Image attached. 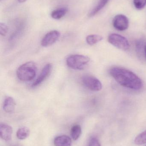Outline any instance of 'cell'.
I'll use <instances>...</instances> for the list:
<instances>
[{
  "label": "cell",
  "instance_id": "20",
  "mask_svg": "<svg viewBox=\"0 0 146 146\" xmlns=\"http://www.w3.org/2000/svg\"><path fill=\"white\" fill-rule=\"evenodd\" d=\"M88 146H101V145L98 139L95 137H93L90 140Z\"/></svg>",
  "mask_w": 146,
  "mask_h": 146
},
{
  "label": "cell",
  "instance_id": "22",
  "mask_svg": "<svg viewBox=\"0 0 146 146\" xmlns=\"http://www.w3.org/2000/svg\"><path fill=\"white\" fill-rule=\"evenodd\" d=\"M145 57L146 58V44L145 46Z\"/></svg>",
  "mask_w": 146,
  "mask_h": 146
},
{
  "label": "cell",
  "instance_id": "13",
  "mask_svg": "<svg viewBox=\"0 0 146 146\" xmlns=\"http://www.w3.org/2000/svg\"><path fill=\"white\" fill-rule=\"evenodd\" d=\"M67 12V9L66 8H60L52 11L51 15V18L54 19L59 20L65 15Z\"/></svg>",
  "mask_w": 146,
  "mask_h": 146
},
{
  "label": "cell",
  "instance_id": "10",
  "mask_svg": "<svg viewBox=\"0 0 146 146\" xmlns=\"http://www.w3.org/2000/svg\"><path fill=\"white\" fill-rule=\"evenodd\" d=\"M16 103L15 100L11 97H6L3 104V110L7 113L13 112L15 109Z\"/></svg>",
  "mask_w": 146,
  "mask_h": 146
},
{
  "label": "cell",
  "instance_id": "15",
  "mask_svg": "<svg viewBox=\"0 0 146 146\" xmlns=\"http://www.w3.org/2000/svg\"><path fill=\"white\" fill-rule=\"evenodd\" d=\"M30 129L26 127H22L18 129L16 136L19 139L24 140L27 139L30 135Z\"/></svg>",
  "mask_w": 146,
  "mask_h": 146
},
{
  "label": "cell",
  "instance_id": "14",
  "mask_svg": "<svg viewBox=\"0 0 146 146\" xmlns=\"http://www.w3.org/2000/svg\"><path fill=\"white\" fill-rule=\"evenodd\" d=\"M103 37L97 34H92L88 35L86 38L87 42L89 45H92L97 43L99 42L102 41Z\"/></svg>",
  "mask_w": 146,
  "mask_h": 146
},
{
  "label": "cell",
  "instance_id": "12",
  "mask_svg": "<svg viewBox=\"0 0 146 146\" xmlns=\"http://www.w3.org/2000/svg\"><path fill=\"white\" fill-rule=\"evenodd\" d=\"M109 1V0H99L97 5L89 12L88 15V17H93L96 15L104 7Z\"/></svg>",
  "mask_w": 146,
  "mask_h": 146
},
{
  "label": "cell",
  "instance_id": "18",
  "mask_svg": "<svg viewBox=\"0 0 146 146\" xmlns=\"http://www.w3.org/2000/svg\"><path fill=\"white\" fill-rule=\"evenodd\" d=\"M134 5L137 9H141L146 5V0H134Z\"/></svg>",
  "mask_w": 146,
  "mask_h": 146
},
{
  "label": "cell",
  "instance_id": "21",
  "mask_svg": "<svg viewBox=\"0 0 146 146\" xmlns=\"http://www.w3.org/2000/svg\"><path fill=\"white\" fill-rule=\"evenodd\" d=\"M27 1V0H18V1L20 3H22L25 2Z\"/></svg>",
  "mask_w": 146,
  "mask_h": 146
},
{
  "label": "cell",
  "instance_id": "5",
  "mask_svg": "<svg viewBox=\"0 0 146 146\" xmlns=\"http://www.w3.org/2000/svg\"><path fill=\"white\" fill-rule=\"evenodd\" d=\"M84 86L90 90L97 92L102 89L103 86L101 82L96 77L91 75H85L82 78Z\"/></svg>",
  "mask_w": 146,
  "mask_h": 146
},
{
  "label": "cell",
  "instance_id": "11",
  "mask_svg": "<svg viewBox=\"0 0 146 146\" xmlns=\"http://www.w3.org/2000/svg\"><path fill=\"white\" fill-rule=\"evenodd\" d=\"M72 144L71 138L67 135L57 136L54 140L55 146H70Z\"/></svg>",
  "mask_w": 146,
  "mask_h": 146
},
{
  "label": "cell",
  "instance_id": "2",
  "mask_svg": "<svg viewBox=\"0 0 146 146\" xmlns=\"http://www.w3.org/2000/svg\"><path fill=\"white\" fill-rule=\"evenodd\" d=\"M37 66L34 62H29L22 64L17 69L16 75L20 80L30 81L37 74Z\"/></svg>",
  "mask_w": 146,
  "mask_h": 146
},
{
  "label": "cell",
  "instance_id": "16",
  "mask_svg": "<svg viewBox=\"0 0 146 146\" xmlns=\"http://www.w3.org/2000/svg\"><path fill=\"white\" fill-rule=\"evenodd\" d=\"M81 134V127L79 125H75L72 127L71 130V136L74 140H77Z\"/></svg>",
  "mask_w": 146,
  "mask_h": 146
},
{
  "label": "cell",
  "instance_id": "7",
  "mask_svg": "<svg viewBox=\"0 0 146 146\" xmlns=\"http://www.w3.org/2000/svg\"><path fill=\"white\" fill-rule=\"evenodd\" d=\"M61 36V33L58 31L54 30L48 33L43 38L41 42L43 47H47L54 44Z\"/></svg>",
  "mask_w": 146,
  "mask_h": 146
},
{
  "label": "cell",
  "instance_id": "4",
  "mask_svg": "<svg viewBox=\"0 0 146 146\" xmlns=\"http://www.w3.org/2000/svg\"><path fill=\"white\" fill-rule=\"evenodd\" d=\"M108 42L117 48L127 50L129 48V44L127 39L121 35L112 33L109 36Z\"/></svg>",
  "mask_w": 146,
  "mask_h": 146
},
{
  "label": "cell",
  "instance_id": "9",
  "mask_svg": "<svg viewBox=\"0 0 146 146\" xmlns=\"http://www.w3.org/2000/svg\"><path fill=\"white\" fill-rule=\"evenodd\" d=\"M51 68H52V66L51 64H47V65H45L42 69V72L39 74L38 77L33 83L32 86L34 87L38 86L43 82L50 73Z\"/></svg>",
  "mask_w": 146,
  "mask_h": 146
},
{
  "label": "cell",
  "instance_id": "23",
  "mask_svg": "<svg viewBox=\"0 0 146 146\" xmlns=\"http://www.w3.org/2000/svg\"></svg>",
  "mask_w": 146,
  "mask_h": 146
},
{
  "label": "cell",
  "instance_id": "1",
  "mask_svg": "<svg viewBox=\"0 0 146 146\" xmlns=\"http://www.w3.org/2000/svg\"><path fill=\"white\" fill-rule=\"evenodd\" d=\"M111 75L123 86L133 90H139L143 84L140 78L131 71L124 68L113 67L110 70Z\"/></svg>",
  "mask_w": 146,
  "mask_h": 146
},
{
  "label": "cell",
  "instance_id": "8",
  "mask_svg": "<svg viewBox=\"0 0 146 146\" xmlns=\"http://www.w3.org/2000/svg\"><path fill=\"white\" fill-rule=\"evenodd\" d=\"M13 128L11 126L5 123L0 124V136L3 140L9 141L12 139Z\"/></svg>",
  "mask_w": 146,
  "mask_h": 146
},
{
  "label": "cell",
  "instance_id": "6",
  "mask_svg": "<svg viewBox=\"0 0 146 146\" xmlns=\"http://www.w3.org/2000/svg\"><path fill=\"white\" fill-rule=\"evenodd\" d=\"M113 25L116 30L124 31L128 28L129 21L127 16L123 15H116L113 20Z\"/></svg>",
  "mask_w": 146,
  "mask_h": 146
},
{
  "label": "cell",
  "instance_id": "17",
  "mask_svg": "<svg viewBox=\"0 0 146 146\" xmlns=\"http://www.w3.org/2000/svg\"><path fill=\"white\" fill-rule=\"evenodd\" d=\"M135 143L138 145L146 144V130L138 135L135 139Z\"/></svg>",
  "mask_w": 146,
  "mask_h": 146
},
{
  "label": "cell",
  "instance_id": "19",
  "mask_svg": "<svg viewBox=\"0 0 146 146\" xmlns=\"http://www.w3.org/2000/svg\"><path fill=\"white\" fill-rule=\"evenodd\" d=\"M8 31V27L4 23H0V34L2 36H6Z\"/></svg>",
  "mask_w": 146,
  "mask_h": 146
},
{
  "label": "cell",
  "instance_id": "3",
  "mask_svg": "<svg viewBox=\"0 0 146 146\" xmlns=\"http://www.w3.org/2000/svg\"><path fill=\"white\" fill-rule=\"evenodd\" d=\"M90 59L86 56L80 54H74L69 56L66 60L67 65L69 67L74 70L84 69Z\"/></svg>",
  "mask_w": 146,
  "mask_h": 146
}]
</instances>
